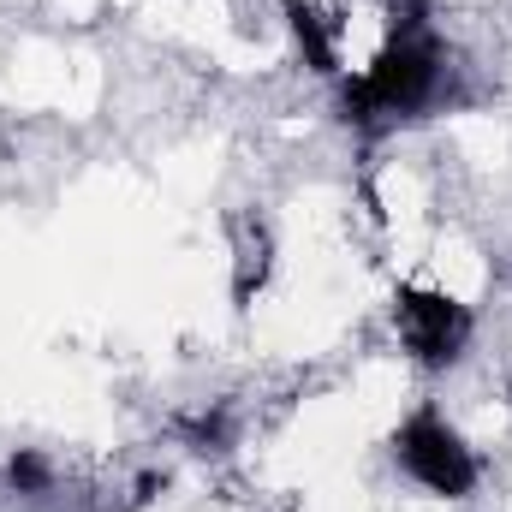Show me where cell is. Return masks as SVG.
I'll return each mask as SVG.
<instances>
[{
	"instance_id": "3",
	"label": "cell",
	"mask_w": 512,
	"mask_h": 512,
	"mask_svg": "<svg viewBox=\"0 0 512 512\" xmlns=\"http://www.w3.org/2000/svg\"><path fill=\"white\" fill-rule=\"evenodd\" d=\"M393 322H399V346H405L417 364H429V370H447V364L471 346V334H477L471 304H459V298L441 292V286H399Z\"/></svg>"
},
{
	"instance_id": "4",
	"label": "cell",
	"mask_w": 512,
	"mask_h": 512,
	"mask_svg": "<svg viewBox=\"0 0 512 512\" xmlns=\"http://www.w3.org/2000/svg\"><path fill=\"white\" fill-rule=\"evenodd\" d=\"M6 483H12L24 501H36V495H54V465H48L42 453H12V465H6Z\"/></svg>"
},
{
	"instance_id": "1",
	"label": "cell",
	"mask_w": 512,
	"mask_h": 512,
	"mask_svg": "<svg viewBox=\"0 0 512 512\" xmlns=\"http://www.w3.org/2000/svg\"><path fill=\"white\" fill-rule=\"evenodd\" d=\"M447 78V54L435 42L429 24H393V36L382 42V54L346 84V114L352 120H399L417 114L441 96Z\"/></svg>"
},
{
	"instance_id": "2",
	"label": "cell",
	"mask_w": 512,
	"mask_h": 512,
	"mask_svg": "<svg viewBox=\"0 0 512 512\" xmlns=\"http://www.w3.org/2000/svg\"><path fill=\"white\" fill-rule=\"evenodd\" d=\"M393 459H399V471H405L417 489H429V495H441V501H465V495L477 489V477H483L471 441H465L435 405L411 411V417L393 429Z\"/></svg>"
}]
</instances>
